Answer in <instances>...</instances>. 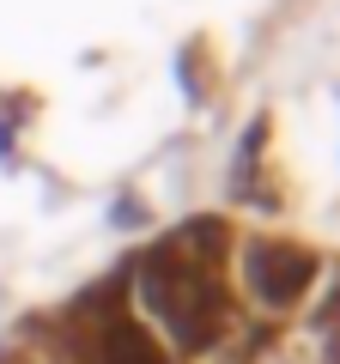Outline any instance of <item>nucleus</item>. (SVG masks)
Returning a JSON list of instances; mask_svg holds the SVG:
<instances>
[{
  "label": "nucleus",
  "mask_w": 340,
  "mask_h": 364,
  "mask_svg": "<svg viewBox=\"0 0 340 364\" xmlns=\"http://www.w3.org/2000/svg\"><path fill=\"white\" fill-rule=\"evenodd\" d=\"M243 286L262 310H292L316 286V255L298 249V243H267V237H255L243 249Z\"/></svg>",
  "instance_id": "obj_2"
},
{
  "label": "nucleus",
  "mask_w": 340,
  "mask_h": 364,
  "mask_svg": "<svg viewBox=\"0 0 340 364\" xmlns=\"http://www.w3.org/2000/svg\"><path fill=\"white\" fill-rule=\"evenodd\" d=\"M140 304L183 352H207V358L219 352V334L237 328V316L225 310L219 286H213V261L188 255L183 243L158 249V255L140 267Z\"/></svg>",
  "instance_id": "obj_1"
}]
</instances>
